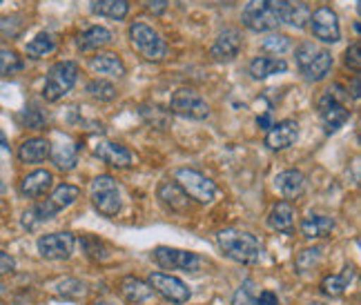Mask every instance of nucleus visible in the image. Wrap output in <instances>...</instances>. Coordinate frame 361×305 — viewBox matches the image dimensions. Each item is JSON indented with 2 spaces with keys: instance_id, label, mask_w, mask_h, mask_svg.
I'll list each match as a JSON object with an SVG mask.
<instances>
[{
  "instance_id": "1",
  "label": "nucleus",
  "mask_w": 361,
  "mask_h": 305,
  "mask_svg": "<svg viewBox=\"0 0 361 305\" xmlns=\"http://www.w3.org/2000/svg\"><path fill=\"white\" fill-rule=\"evenodd\" d=\"M216 243L228 259H232L234 263H243V266H255L263 256L261 241L255 234L243 230H221L216 234Z\"/></svg>"
},
{
  "instance_id": "2",
  "label": "nucleus",
  "mask_w": 361,
  "mask_h": 305,
  "mask_svg": "<svg viewBox=\"0 0 361 305\" xmlns=\"http://www.w3.org/2000/svg\"><path fill=\"white\" fill-rule=\"evenodd\" d=\"M290 0H250L243 9V25L252 32H272L286 23Z\"/></svg>"
},
{
  "instance_id": "3",
  "label": "nucleus",
  "mask_w": 361,
  "mask_h": 305,
  "mask_svg": "<svg viewBox=\"0 0 361 305\" xmlns=\"http://www.w3.org/2000/svg\"><path fill=\"white\" fill-rule=\"evenodd\" d=\"M350 92H345L341 85H332L326 89V94L319 99V116H322L326 134L339 132L350 118V109L345 107Z\"/></svg>"
},
{
  "instance_id": "4",
  "label": "nucleus",
  "mask_w": 361,
  "mask_h": 305,
  "mask_svg": "<svg viewBox=\"0 0 361 305\" xmlns=\"http://www.w3.org/2000/svg\"><path fill=\"white\" fill-rule=\"evenodd\" d=\"M78 80V65L72 61H61L49 67L45 87H43V99L47 103H59L61 99L74 89Z\"/></svg>"
},
{
  "instance_id": "5",
  "label": "nucleus",
  "mask_w": 361,
  "mask_h": 305,
  "mask_svg": "<svg viewBox=\"0 0 361 305\" xmlns=\"http://www.w3.org/2000/svg\"><path fill=\"white\" fill-rule=\"evenodd\" d=\"M90 194H92V203H94L99 214L112 218L121 212V205H123L121 203V187H118L114 176H109V174L96 176L92 181Z\"/></svg>"
},
{
  "instance_id": "6",
  "label": "nucleus",
  "mask_w": 361,
  "mask_h": 305,
  "mask_svg": "<svg viewBox=\"0 0 361 305\" xmlns=\"http://www.w3.org/2000/svg\"><path fill=\"white\" fill-rule=\"evenodd\" d=\"M130 43L145 61H163L168 56V43L145 23L130 25Z\"/></svg>"
},
{
  "instance_id": "7",
  "label": "nucleus",
  "mask_w": 361,
  "mask_h": 305,
  "mask_svg": "<svg viewBox=\"0 0 361 305\" xmlns=\"http://www.w3.org/2000/svg\"><path fill=\"white\" fill-rule=\"evenodd\" d=\"M297 65L308 80H324L332 69V54L312 43H301L297 47Z\"/></svg>"
},
{
  "instance_id": "8",
  "label": "nucleus",
  "mask_w": 361,
  "mask_h": 305,
  "mask_svg": "<svg viewBox=\"0 0 361 305\" xmlns=\"http://www.w3.org/2000/svg\"><path fill=\"white\" fill-rule=\"evenodd\" d=\"M152 259L157 261V266H161L163 270H183V272H192L197 274L205 268V259L188 252V249H178V247H157L152 252Z\"/></svg>"
},
{
  "instance_id": "9",
  "label": "nucleus",
  "mask_w": 361,
  "mask_h": 305,
  "mask_svg": "<svg viewBox=\"0 0 361 305\" xmlns=\"http://www.w3.org/2000/svg\"><path fill=\"white\" fill-rule=\"evenodd\" d=\"M174 181L190 199L199 201V203H212L214 197H216V185L197 170L180 168V170L174 172Z\"/></svg>"
},
{
  "instance_id": "10",
  "label": "nucleus",
  "mask_w": 361,
  "mask_h": 305,
  "mask_svg": "<svg viewBox=\"0 0 361 305\" xmlns=\"http://www.w3.org/2000/svg\"><path fill=\"white\" fill-rule=\"evenodd\" d=\"M170 112L183 118H192V120H203L210 116V105L203 99L199 92L180 87L172 94L170 99Z\"/></svg>"
},
{
  "instance_id": "11",
  "label": "nucleus",
  "mask_w": 361,
  "mask_h": 305,
  "mask_svg": "<svg viewBox=\"0 0 361 305\" xmlns=\"http://www.w3.org/2000/svg\"><path fill=\"white\" fill-rule=\"evenodd\" d=\"M147 285H149L152 290H154V292H159L163 299H168V301H172V303H176V305L188 303L190 297H192L190 287H188L183 281H180V279H176V276H172V274L152 272V274L147 276Z\"/></svg>"
},
{
  "instance_id": "12",
  "label": "nucleus",
  "mask_w": 361,
  "mask_h": 305,
  "mask_svg": "<svg viewBox=\"0 0 361 305\" xmlns=\"http://www.w3.org/2000/svg\"><path fill=\"white\" fill-rule=\"evenodd\" d=\"M74 245H76V237L69 232H54V234H45L40 237L36 247H38V254L47 259V261H65L72 256L74 252Z\"/></svg>"
},
{
  "instance_id": "13",
  "label": "nucleus",
  "mask_w": 361,
  "mask_h": 305,
  "mask_svg": "<svg viewBox=\"0 0 361 305\" xmlns=\"http://www.w3.org/2000/svg\"><path fill=\"white\" fill-rule=\"evenodd\" d=\"M310 30L322 43H339L341 38L339 18L330 7H319L314 13H310Z\"/></svg>"
},
{
  "instance_id": "14",
  "label": "nucleus",
  "mask_w": 361,
  "mask_h": 305,
  "mask_svg": "<svg viewBox=\"0 0 361 305\" xmlns=\"http://www.w3.org/2000/svg\"><path fill=\"white\" fill-rule=\"evenodd\" d=\"M241 45H243L241 32L234 30V27H226L224 32H219L214 45L210 49V56L216 63H230V61H234L239 56Z\"/></svg>"
},
{
  "instance_id": "15",
  "label": "nucleus",
  "mask_w": 361,
  "mask_h": 305,
  "mask_svg": "<svg viewBox=\"0 0 361 305\" xmlns=\"http://www.w3.org/2000/svg\"><path fill=\"white\" fill-rule=\"evenodd\" d=\"M92 151H94V156H99L103 163L112 165V168H118V170H128L134 163L132 151L114 141H96L92 145Z\"/></svg>"
},
{
  "instance_id": "16",
  "label": "nucleus",
  "mask_w": 361,
  "mask_h": 305,
  "mask_svg": "<svg viewBox=\"0 0 361 305\" xmlns=\"http://www.w3.org/2000/svg\"><path fill=\"white\" fill-rule=\"evenodd\" d=\"M297 138H299V123L288 118V120L272 125L268 136H266V145L274 151H279V149L293 147L297 143Z\"/></svg>"
},
{
  "instance_id": "17",
  "label": "nucleus",
  "mask_w": 361,
  "mask_h": 305,
  "mask_svg": "<svg viewBox=\"0 0 361 305\" xmlns=\"http://www.w3.org/2000/svg\"><path fill=\"white\" fill-rule=\"evenodd\" d=\"M54 185V174L47 170H34L20 181V192L27 199H40L51 189Z\"/></svg>"
},
{
  "instance_id": "18",
  "label": "nucleus",
  "mask_w": 361,
  "mask_h": 305,
  "mask_svg": "<svg viewBox=\"0 0 361 305\" xmlns=\"http://www.w3.org/2000/svg\"><path fill=\"white\" fill-rule=\"evenodd\" d=\"M159 199L168 210L176 214H185L190 210V197L176 185V181H163L159 185Z\"/></svg>"
},
{
  "instance_id": "19",
  "label": "nucleus",
  "mask_w": 361,
  "mask_h": 305,
  "mask_svg": "<svg viewBox=\"0 0 361 305\" xmlns=\"http://www.w3.org/2000/svg\"><path fill=\"white\" fill-rule=\"evenodd\" d=\"M90 67H92V72L101 74V76H112V78L125 76V65L118 54H114V51H99L96 56H92Z\"/></svg>"
},
{
  "instance_id": "20",
  "label": "nucleus",
  "mask_w": 361,
  "mask_h": 305,
  "mask_svg": "<svg viewBox=\"0 0 361 305\" xmlns=\"http://www.w3.org/2000/svg\"><path fill=\"white\" fill-rule=\"evenodd\" d=\"M268 225L274 232H283V234H293L295 230V207L288 201H279L272 205V210L268 214Z\"/></svg>"
},
{
  "instance_id": "21",
  "label": "nucleus",
  "mask_w": 361,
  "mask_h": 305,
  "mask_svg": "<svg viewBox=\"0 0 361 305\" xmlns=\"http://www.w3.org/2000/svg\"><path fill=\"white\" fill-rule=\"evenodd\" d=\"M49 141L47 138H30V141H25L20 147H18V158L20 163H27V165H36V163H43L47 156H49Z\"/></svg>"
},
{
  "instance_id": "22",
  "label": "nucleus",
  "mask_w": 361,
  "mask_h": 305,
  "mask_svg": "<svg viewBox=\"0 0 361 305\" xmlns=\"http://www.w3.org/2000/svg\"><path fill=\"white\" fill-rule=\"evenodd\" d=\"M301 232L305 239H326L335 232V220L322 214H310L301 220Z\"/></svg>"
},
{
  "instance_id": "23",
  "label": "nucleus",
  "mask_w": 361,
  "mask_h": 305,
  "mask_svg": "<svg viewBox=\"0 0 361 305\" xmlns=\"http://www.w3.org/2000/svg\"><path fill=\"white\" fill-rule=\"evenodd\" d=\"M109 40H112V32H109L107 27L92 25V27H87V30L82 32V34H78L76 45H78V49H82V51H90V49H101L103 45L109 43Z\"/></svg>"
},
{
  "instance_id": "24",
  "label": "nucleus",
  "mask_w": 361,
  "mask_h": 305,
  "mask_svg": "<svg viewBox=\"0 0 361 305\" xmlns=\"http://www.w3.org/2000/svg\"><path fill=\"white\" fill-rule=\"evenodd\" d=\"M288 72V63L283 58H274V56H259L250 63V74L257 80H263L274 74H286Z\"/></svg>"
},
{
  "instance_id": "25",
  "label": "nucleus",
  "mask_w": 361,
  "mask_h": 305,
  "mask_svg": "<svg viewBox=\"0 0 361 305\" xmlns=\"http://www.w3.org/2000/svg\"><path fill=\"white\" fill-rule=\"evenodd\" d=\"M121 294L128 299L130 303H145L154 297V290H152L147 283H143L141 279H136V276H125L121 281Z\"/></svg>"
},
{
  "instance_id": "26",
  "label": "nucleus",
  "mask_w": 361,
  "mask_h": 305,
  "mask_svg": "<svg viewBox=\"0 0 361 305\" xmlns=\"http://www.w3.org/2000/svg\"><path fill=\"white\" fill-rule=\"evenodd\" d=\"M92 13L109 20H123L130 11V0H92Z\"/></svg>"
},
{
  "instance_id": "27",
  "label": "nucleus",
  "mask_w": 361,
  "mask_h": 305,
  "mask_svg": "<svg viewBox=\"0 0 361 305\" xmlns=\"http://www.w3.org/2000/svg\"><path fill=\"white\" fill-rule=\"evenodd\" d=\"M56 214H59V210L51 205L49 199H47V201H40V203H36V205L32 207V210H27V212L23 214V225H25L27 230H36L40 223H45V220L54 218Z\"/></svg>"
},
{
  "instance_id": "28",
  "label": "nucleus",
  "mask_w": 361,
  "mask_h": 305,
  "mask_svg": "<svg viewBox=\"0 0 361 305\" xmlns=\"http://www.w3.org/2000/svg\"><path fill=\"white\" fill-rule=\"evenodd\" d=\"M76 145L69 143V141H63V143H56L54 147H49V156L54 161L59 170L63 172H69L76 168Z\"/></svg>"
},
{
  "instance_id": "29",
  "label": "nucleus",
  "mask_w": 361,
  "mask_h": 305,
  "mask_svg": "<svg viewBox=\"0 0 361 305\" xmlns=\"http://www.w3.org/2000/svg\"><path fill=\"white\" fill-rule=\"evenodd\" d=\"M303 174L299 170H286L276 176V187L286 199H295L303 192Z\"/></svg>"
},
{
  "instance_id": "30",
  "label": "nucleus",
  "mask_w": 361,
  "mask_h": 305,
  "mask_svg": "<svg viewBox=\"0 0 361 305\" xmlns=\"http://www.w3.org/2000/svg\"><path fill=\"white\" fill-rule=\"evenodd\" d=\"M355 279V272L353 268H345L341 274H332V276H326L324 283H322V292L328 294V297H341L345 290L350 287Z\"/></svg>"
},
{
  "instance_id": "31",
  "label": "nucleus",
  "mask_w": 361,
  "mask_h": 305,
  "mask_svg": "<svg viewBox=\"0 0 361 305\" xmlns=\"http://www.w3.org/2000/svg\"><path fill=\"white\" fill-rule=\"evenodd\" d=\"M54 49H56V40H54V36L47 32H40L32 43H27V56L43 58V56H47V54H51Z\"/></svg>"
},
{
  "instance_id": "32",
  "label": "nucleus",
  "mask_w": 361,
  "mask_h": 305,
  "mask_svg": "<svg viewBox=\"0 0 361 305\" xmlns=\"http://www.w3.org/2000/svg\"><path fill=\"white\" fill-rule=\"evenodd\" d=\"M80 197V189L76 187V185H69V183H63V185H59L56 189L51 192V197H49V201H51V205L56 207V210L61 212V210H65V207H69L72 205L76 199Z\"/></svg>"
},
{
  "instance_id": "33",
  "label": "nucleus",
  "mask_w": 361,
  "mask_h": 305,
  "mask_svg": "<svg viewBox=\"0 0 361 305\" xmlns=\"http://www.w3.org/2000/svg\"><path fill=\"white\" fill-rule=\"evenodd\" d=\"M87 94L92 96L94 101H101V103H109V101H114L118 96V92H116V87L112 85V82L101 80V78L87 82Z\"/></svg>"
},
{
  "instance_id": "34",
  "label": "nucleus",
  "mask_w": 361,
  "mask_h": 305,
  "mask_svg": "<svg viewBox=\"0 0 361 305\" xmlns=\"http://www.w3.org/2000/svg\"><path fill=\"white\" fill-rule=\"evenodd\" d=\"M23 69V58L11 49H0V78L13 76Z\"/></svg>"
},
{
  "instance_id": "35",
  "label": "nucleus",
  "mask_w": 361,
  "mask_h": 305,
  "mask_svg": "<svg viewBox=\"0 0 361 305\" xmlns=\"http://www.w3.org/2000/svg\"><path fill=\"white\" fill-rule=\"evenodd\" d=\"M305 20H310L308 7H305L303 3H293V0H290V7H288V13H286V23L297 27V30H301V27L305 25Z\"/></svg>"
},
{
  "instance_id": "36",
  "label": "nucleus",
  "mask_w": 361,
  "mask_h": 305,
  "mask_svg": "<svg viewBox=\"0 0 361 305\" xmlns=\"http://www.w3.org/2000/svg\"><path fill=\"white\" fill-rule=\"evenodd\" d=\"M80 247H82V252H85L94 261L107 259V247H105V243L101 239H96V237H82L80 239Z\"/></svg>"
},
{
  "instance_id": "37",
  "label": "nucleus",
  "mask_w": 361,
  "mask_h": 305,
  "mask_svg": "<svg viewBox=\"0 0 361 305\" xmlns=\"http://www.w3.org/2000/svg\"><path fill=\"white\" fill-rule=\"evenodd\" d=\"M324 256V249L322 247H310V249H303V252L297 256V270L299 272H308L312 270L319 261Z\"/></svg>"
},
{
  "instance_id": "38",
  "label": "nucleus",
  "mask_w": 361,
  "mask_h": 305,
  "mask_svg": "<svg viewBox=\"0 0 361 305\" xmlns=\"http://www.w3.org/2000/svg\"><path fill=\"white\" fill-rule=\"evenodd\" d=\"M261 47H263V51L279 54V56H281L283 51L290 49V38L283 36V34H270V36L261 43Z\"/></svg>"
},
{
  "instance_id": "39",
  "label": "nucleus",
  "mask_w": 361,
  "mask_h": 305,
  "mask_svg": "<svg viewBox=\"0 0 361 305\" xmlns=\"http://www.w3.org/2000/svg\"><path fill=\"white\" fill-rule=\"evenodd\" d=\"M56 292L67 297V299H78V297L85 294V285H82L78 279H65V281L59 283Z\"/></svg>"
},
{
  "instance_id": "40",
  "label": "nucleus",
  "mask_w": 361,
  "mask_h": 305,
  "mask_svg": "<svg viewBox=\"0 0 361 305\" xmlns=\"http://www.w3.org/2000/svg\"><path fill=\"white\" fill-rule=\"evenodd\" d=\"M141 114H143V118L154 127V120L159 118V125H161V130L168 125V114H165V109H161L159 105H143L141 107Z\"/></svg>"
},
{
  "instance_id": "41",
  "label": "nucleus",
  "mask_w": 361,
  "mask_h": 305,
  "mask_svg": "<svg viewBox=\"0 0 361 305\" xmlns=\"http://www.w3.org/2000/svg\"><path fill=\"white\" fill-rule=\"evenodd\" d=\"M345 65H348L353 72H359V69H361V45H359V40L345 49Z\"/></svg>"
},
{
  "instance_id": "42",
  "label": "nucleus",
  "mask_w": 361,
  "mask_h": 305,
  "mask_svg": "<svg viewBox=\"0 0 361 305\" xmlns=\"http://www.w3.org/2000/svg\"><path fill=\"white\" fill-rule=\"evenodd\" d=\"M23 123L27 125L30 130H40L43 127V116H40L38 112H36V107H32V109H27V112L23 114Z\"/></svg>"
},
{
  "instance_id": "43",
  "label": "nucleus",
  "mask_w": 361,
  "mask_h": 305,
  "mask_svg": "<svg viewBox=\"0 0 361 305\" xmlns=\"http://www.w3.org/2000/svg\"><path fill=\"white\" fill-rule=\"evenodd\" d=\"M143 7H145L149 13H154V16H161L163 11H168L170 0H143Z\"/></svg>"
},
{
  "instance_id": "44",
  "label": "nucleus",
  "mask_w": 361,
  "mask_h": 305,
  "mask_svg": "<svg viewBox=\"0 0 361 305\" xmlns=\"http://www.w3.org/2000/svg\"><path fill=\"white\" fill-rule=\"evenodd\" d=\"M13 270H16V261H13V256L7 252H0V276L9 274Z\"/></svg>"
},
{
  "instance_id": "45",
  "label": "nucleus",
  "mask_w": 361,
  "mask_h": 305,
  "mask_svg": "<svg viewBox=\"0 0 361 305\" xmlns=\"http://www.w3.org/2000/svg\"><path fill=\"white\" fill-rule=\"evenodd\" d=\"M255 305H279V299H276L274 292H270V290H266V292H261L255 301Z\"/></svg>"
},
{
  "instance_id": "46",
  "label": "nucleus",
  "mask_w": 361,
  "mask_h": 305,
  "mask_svg": "<svg viewBox=\"0 0 361 305\" xmlns=\"http://www.w3.org/2000/svg\"><path fill=\"white\" fill-rule=\"evenodd\" d=\"M232 305H247V287H241L237 294H234Z\"/></svg>"
},
{
  "instance_id": "47",
  "label": "nucleus",
  "mask_w": 361,
  "mask_h": 305,
  "mask_svg": "<svg viewBox=\"0 0 361 305\" xmlns=\"http://www.w3.org/2000/svg\"><path fill=\"white\" fill-rule=\"evenodd\" d=\"M259 125H263V130H270V127H272V125H270V114L261 116V118H259Z\"/></svg>"
},
{
  "instance_id": "48",
  "label": "nucleus",
  "mask_w": 361,
  "mask_h": 305,
  "mask_svg": "<svg viewBox=\"0 0 361 305\" xmlns=\"http://www.w3.org/2000/svg\"><path fill=\"white\" fill-rule=\"evenodd\" d=\"M353 99L359 101V76H355V82H353Z\"/></svg>"
},
{
  "instance_id": "49",
  "label": "nucleus",
  "mask_w": 361,
  "mask_h": 305,
  "mask_svg": "<svg viewBox=\"0 0 361 305\" xmlns=\"http://www.w3.org/2000/svg\"><path fill=\"white\" fill-rule=\"evenodd\" d=\"M94 305H112V303H107V301H96Z\"/></svg>"
},
{
  "instance_id": "50",
  "label": "nucleus",
  "mask_w": 361,
  "mask_h": 305,
  "mask_svg": "<svg viewBox=\"0 0 361 305\" xmlns=\"http://www.w3.org/2000/svg\"><path fill=\"white\" fill-rule=\"evenodd\" d=\"M0 3H3V0H0Z\"/></svg>"
}]
</instances>
